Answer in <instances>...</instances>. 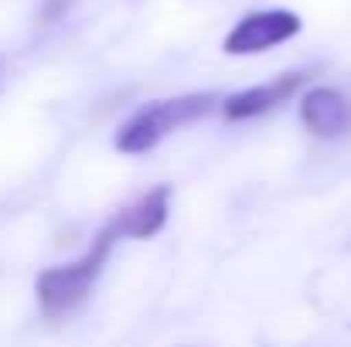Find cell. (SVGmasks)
<instances>
[{"label": "cell", "mask_w": 351, "mask_h": 347, "mask_svg": "<svg viewBox=\"0 0 351 347\" xmlns=\"http://www.w3.org/2000/svg\"><path fill=\"white\" fill-rule=\"evenodd\" d=\"M117 238H119V229H117V222H113V225H106V229L96 235L93 248L79 262L58 266V269H45L38 276V303H41V313L45 317L58 320V317L72 313L93 293L103 266L110 262V252H113V242Z\"/></svg>", "instance_id": "6da1fadb"}, {"label": "cell", "mask_w": 351, "mask_h": 347, "mask_svg": "<svg viewBox=\"0 0 351 347\" xmlns=\"http://www.w3.org/2000/svg\"><path fill=\"white\" fill-rule=\"evenodd\" d=\"M212 106H215L212 92H191V96H178V99H160V103L140 110L133 119L123 123V129L117 133V150L119 153H147L167 133L208 116Z\"/></svg>", "instance_id": "7a4b0ae2"}, {"label": "cell", "mask_w": 351, "mask_h": 347, "mask_svg": "<svg viewBox=\"0 0 351 347\" xmlns=\"http://www.w3.org/2000/svg\"><path fill=\"white\" fill-rule=\"evenodd\" d=\"M293 34H300V17L293 10H259L235 24L222 48L226 55H259L290 41Z\"/></svg>", "instance_id": "3957f363"}, {"label": "cell", "mask_w": 351, "mask_h": 347, "mask_svg": "<svg viewBox=\"0 0 351 347\" xmlns=\"http://www.w3.org/2000/svg\"><path fill=\"white\" fill-rule=\"evenodd\" d=\"M300 119L307 126V133L321 136V140H335L345 136L351 129V103L338 89H311L300 103Z\"/></svg>", "instance_id": "277c9868"}, {"label": "cell", "mask_w": 351, "mask_h": 347, "mask_svg": "<svg viewBox=\"0 0 351 347\" xmlns=\"http://www.w3.org/2000/svg\"><path fill=\"white\" fill-rule=\"evenodd\" d=\"M300 86H304V75H300V72H287V75H280V79H273V82H266V86H256V89L235 92V96H229V99L222 103L226 119L239 123V119H252V116L269 113L273 106L287 103Z\"/></svg>", "instance_id": "5b68a950"}, {"label": "cell", "mask_w": 351, "mask_h": 347, "mask_svg": "<svg viewBox=\"0 0 351 347\" xmlns=\"http://www.w3.org/2000/svg\"><path fill=\"white\" fill-rule=\"evenodd\" d=\"M171 211V188H154L150 194H143L136 205H130L117 218V229L123 238H154L164 229Z\"/></svg>", "instance_id": "8992f818"}, {"label": "cell", "mask_w": 351, "mask_h": 347, "mask_svg": "<svg viewBox=\"0 0 351 347\" xmlns=\"http://www.w3.org/2000/svg\"><path fill=\"white\" fill-rule=\"evenodd\" d=\"M65 3H69V0H51V3H48V10H45L41 17H45V21H51V17H58V14H65Z\"/></svg>", "instance_id": "52a82bcc"}]
</instances>
